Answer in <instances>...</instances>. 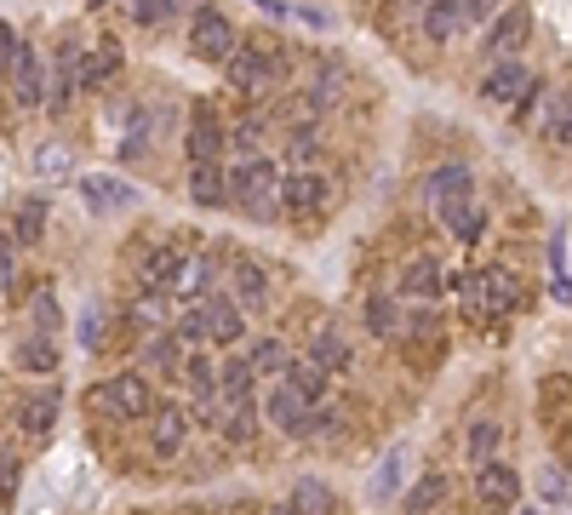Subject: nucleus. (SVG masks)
Instances as JSON below:
<instances>
[{
    "mask_svg": "<svg viewBox=\"0 0 572 515\" xmlns=\"http://www.w3.org/2000/svg\"><path fill=\"white\" fill-rule=\"evenodd\" d=\"M361 321H366V332H373V338H395L401 303H395L389 292H373V298H366V309H361Z\"/></svg>",
    "mask_w": 572,
    "mask_h": 515,
    "instance_id": "33",
    "label": "nucleus"
},
{
    "mask_svg": "<svg viewBox=\"0 0 572 515\" xmlns=\"http://www.w3.org/2000/svg\"><path fill=\"white\" fill-rule=\"evenodd\" d=\"M252 406L258 401H218V430L229 441H252V430H258V412Z\"/></svg>",
    "mask_w": 572,
    "mask_h": 515,
    "instance_id": "30",
    "label": "nucleus"
},
{
    "mask_svg": "<svg viewBox=\"0 0 572 515\" xmlns=\"http://www.w3.org/2000/svg\"><path fill=\"white\" fill-rule=\"evenodd\" d=\"M435 327H441V321H435V309H429V303L407 309V332H418V338H435Z\"/></svg>",
    "mask_w": 572,
    "mask_h": 515,
    "instance_id": "45",
    "label": "nucleus"
},
{
    "mask_svg": "<svg viewBox=\"0 0 572 515\" xmlns=\"http://www.w3.org/2000/svg\"><path fill=\"white\" fill-rule=\"evenodd\" d=\"M12 235L23 240V247H35V240L46 235V200H23L18 218H12Z\"/></svg>",
    "mask_w": 572,
    "mask_h": 515,
    "instance_id": "39",
    "label": "nucleus"
},
{
    "mask_svg": "<svg viewBox=\"0 0 572 515\" xmlns=\"http://www.w3.org/2000/svg\"><path fill=\"white\" fill-rule=\"evenodd\" d=\"M538 498H544L550 509L566 504V470H561V464H544V470H538Z\"/></svg>",
    "mask_w": 572,
    "mask_h": 515,
    "instance_id": "42",
    "label": "nucleus"
},
{
    "mask_svg": "<svg viewBox=\"0 0 572 515\" xmlns=\"http://www.w3.org/2000/svg\"><path fill=\"white\" fill-rule=\"evenodd\" d=\"M115 75H121V47H110V41L97 47L92 58L75 63V86H104V81H115Z\"/></svg>",
    "mask_w": 572,
    "mask_h": 515,
    "instance_id": "23",
    "label": "nucleus"
},
{
    "mask_svg": "<svg viewBox=\"0 0 572 515\" xmlns=\"http://www.w3.org/2000/svg\"><path fill=\"white\" fill-rule=\"evenodd\" d=\"M184 378H189V395H195V401L218 395V367H212L207 356H184Z\"/></svg>",
    "mask_w": 572,
    "mask_h": 515,
    "instance_id": "40",
    "label": "nucleus"
},
{
    "mask_svg": "<svg viewBox=\"0 0 572 515\" xmlns=\"http://www.w3.org/2000/svg\"><path fill=\"white\" fill-rule=\"evenodd\" d=\"M189 195H195L200 206H229V195H223V172H218V166H195V172H189Z\"/></svg>",
    "mask_w": 572,
    "mask_h": 515,
    "instance_id": "36",
    "label": "nucleus"
},
{
    "mask_svg": "<svg viewBox=\"0 0 572 515\" xmlns=\"http://www.w3.org/2000/svg\"><path fill=\"white\" fill-rule=\"evenodd\" d=\"M263 424H275L281 435H298V430H304V412H310V401L304 395H298L292 384H287V378H275V384H269L263 390Z\"/></svg>",
    "mask_w": 572,
    "mask_h": 515,
    "instance_id": "10",
    "label": "nucleus"
},
{
    "mask_svg": "<svg viewBox=\"0 0 572 515\" xmlns=\"http://www.w3.org/2000/svg\"><path fill=\"white\" fill-rule=\"evenodd\" d=\"M81 200L92 206V218H104V213H121V206H138V189L126 178H81Z\"/></svg>",
    "mask_w": 572,
    "mask_h": 515,
    "instance_id": "16",
    "label": "nucleus"
},
{
    "mask_svg": "<svg viewBox=\"0 0 572 515\" xmlns=\"http://www.w3.org/2000/svg\"><path fill=\"white\" fill-rule=\"evenodd\" d=\"M339 92H344V69H339V63L315 69V81L304 86V110H332V103H339Z\"/></svg>",
    "mask_w": 572,
    "mask_h": 515,
    "instance_id": "31",
    "label": "nucleus"
},
{
    "mask_svg": "<svg viewBox=\"0 0 572 515\" xmlns=\"http://www.w3.org/2000/svg\"><path fill=\"white\" fill-rule=\"evenodd\" d=\"M184 356H189V350L178 343V332H149V338H144V350H138V361H149L155 372H178V367H184Z\"/></svg>",
    "mask_w": 572,
    "mask_h": 515,
    "instance_id": "25",
    "label": "nucleus"
},
{
    "mask_svg": "<svg viewBox=\"0 0 572 515\" xmlns=\"http://www.w3.org/2000/svg\"><path fill=\"white\" fill-rule=\"evenodd\" d=\"M12 58H18V29H12V23H0V75L12 69Z\"/></svg>",
    "mask_w": 572,
    "mask_h": 515,
    "instance_id": "47",
    "label": "nucleus"
},
{
    "mask_svg": "<svg viewBox=\"0 0 572 515\" xmlns=\"http://www.w3.org/2000/svg\"><path fill=\"white\" fill-rule=\"evenodd\" d=\"M287 161H298V172L321 161V126L315 121H298L292 137H287Z\"/></svg>",
    "mask_w": 572,
    "mask_h": 515,
    "instance_id": "34",
    "label": "nucleus"
},
{
    "mask_svg": "<svg viewBox=\"0 0 572 515\" xmlns=\"http://www.w3.org/2000/svg\"><path fill=\"white\" fill-rule=\"evenodd\" d=\"M269 515H292V509H287V504H275V509H269Z\"/></svg>",
    "mask_w": 572,
    "mask_h": 515,
    "instance_id": "52",
    "label": "nucleus"
},
{
    "mask_svg": "<svg viewBox=\"0 0 572 515\" xmlns=\"http://www.w3.org/2000/svg\"><path fill=\"white\" fill-rule=\"evenodd\" d=\"M401 481H407V453H384V464L373 470V481H366V504H395L401 498Z\"/></svg>",
    "mask_w": 572,
    "mask_h": 515,
    "instance_id": "20",
    "label": "nucleus"
},
{
    "mask_svg": "<svg viewBox=\"0 0 572 515\" xmlns=\"http://www.w3.org/2000/svg\"><path fill=\"white\" fill-rule=\"evenodd\" d=\"M149 446L160 459H178L189 446V406L184 401H155L149 406Z\"/></svg>",
    "mask_w": 572,
    "mask_h": 515,
    "instance_id": "8",
    "label": "nucleus"
},
{
    "mask_svg": "<svg viewBox=\"0 0 572 515\" xmlns=\"http://www.w3.org/2000/svg\"><path fill=\"white\" fill-rule=\"evenodd\" d=\"M441 224H447V235L458 240V247H469V240H481V229H487V213H481L476 200H469V206H458V213H447Z\"/></svg>",
    "mask_w": 572,
    "mask_h": 515,
    "instance_id": "35",
    "label": "nucleus"
},
{
    "mask_svg": "<svg viewBox=\"0 0 572 515\" xmlns=\"http://www.w3.org/2000/svg\"><path fill=\"white\" fill-rule=\"evenodd\" d=\"M126 321H132V327H149V332H160V321H166V298L144 287L138 298L126 303Z\"/></svg>",
    "mask_w": 572,
    "mask_h": 515,
    "instance_id": "37",
    "label": "nucleus"
},
{
    "mask_svg": "<svg viewBox=\"0 0 572 515\" xmlns=\"http://www.w3.org/2000/svg\"><path fill=\"white\" fill-rule=\"evenodd\" d=\"M498 446H503V424H492V419L469 424V459H476V464H492Z\"/></svg>",
    "mask_w": 572,
    "mask_h": 515,
    "instance_id": "38",
    "label": "nucleus"
},
{
    "mask_svg": "<svg viewBox=\"0 0 572 515\" xmlns=\"http://www.w3.org/2000/svg\"><path fill=\"white\" fill-rule=\"evenodd\" d=\"M247 367H252V378H287L292 350H287L281 338H258V343H252V356H247Z\"/></svg>",
    "mask_w": 572,
    "mask_h": 515,
    "instance_id": "26",
    "label": "nucleus"
},
{
    "mask_svg": "<svg viewBox=\"0 0 572 515\" xmlns=\"http://www.w3.org/2000/svg\"><path fill=\"white\" fill-rule=\"evenodd\" d=\"M223 195H229V206L252 213L258 224H275L281 218V161H269V155L235 161L223 172Z\"/></svg>",
    "mask_w": 572,
    "mask_h": 515,
    "instance_id": "1",
    "label": "nucleus"
},
{
    "mask_svg": "<svg viewBox=\"0 0 572 515\" xmlns=\"http://www.w3.org/2000/svg\"><path fill=\"white\" fill-rule=\"evenodd\" d=\"M247 338V316L235 298H207L200 303V343H218V350H235Z\"/></svg>",
    "mask_w": 572,
    "mask_h": 515,
    "instance_id": "9",
    "label": "nucleus"
},
{
    "mask_svg": "<svg viewBox=\"0 0 572 515\" xmlns=\"http://www.w3.org/2000/svg\"><path fill=\"white\" fill-rule=\"evenodd\" d=\"M521 515H544V509H521Z\"/></svg>",
    "mask_w": 572,
    "mask_h": 515,
    "instance_id": "53",
    "label": "nucleus"
},
{
    "mask_svg": "<svg viewBox=\"0 0 572 515\" xmlns=\"http://www.w3.org/2000/svg\"><path fill=\"white\" fill-rule=\"evenodd\" d=\"M527 34H532V12L516 0V7L498 12V23H492V34H487V52H492V58H516V52L527 47Z\"/></svg>",
    "mask_w": 572,
    "mask_h": 515,
    "instance_id": "14",
    "label": "nucleus"
},
{
    "mask_svg": "<svg viewBox=\"0 0 572 515\" xmlns=\"http://www.w3.org/2000/svg\"><path fill=\"white\" fill-rule=\"evenodd\" d=\"M12 361H18L23 372H35V378H52V372H58V343H52L46 332H29L18 350H12Z\"/></svg>",
    "mask_w": 572,
    "mask_h": 515,
    "instance_id": "21",
    "label": "nucleus"
},
{
    "mask_svg": "<svg viewBox=\"0 0 572 515\" xmlns=\"http://www.w3.org/2000/svg\"><path fill=\"white\" fill-rule=\"evenodd\" d=\"M252 7H263V12H275V18H287V0H252Z\"/></svg>",
    "mask_w": 572,
    "mask_h": 515,
    "instance_id": "51",
    "label": "nucleus"
},
{
    "mask_svg": "<svg viewBox=\"0 0 572 515\" xmlns=\"http://www.w3.org/2000/svg\"><path fill=\"white\" fill-rule=\"evenodd\" d=\"M18 419H23V435H29V441H46L52 424H58V390L46 384L41 395H23V401H18Z\"/></svg>",
    "mask_w": 572,
    "mask_h": 515,
    "instance_id": "18",
    "label": "nucleus"
},
{
    "mask_svg": "<svg viewBox=\"0 0 572 515\" xmlns=\"http://www.w3.org/2000/svg\"><path fill=\"white\" fill-rule=\"evenodd\" d=\"M223 155V121L212 103H195V126H189V161L195 166H218Z\"/></svg>",
    "mask_w": 572,
    "mask_h": 515,
    "instance_id": "12",
    "label": "nucleus"
},
{
    "mask_svg": "<svg viewBox=\"0 0 572 515\" xmlns=\"http://www.w3.org/2000/svg\"><path fill=\"white\" fill-rule=\"evenodd\" d=\"M229 281H235V303H241V316H263V309H269V269L258 258H241L229 269Z\"/></svg>",
    "mask_w": 572,
    "mask_h": 515,
    "instance_id": "13",
    "label": "nucleus"
},
{
    "mask_svg": "<svg viewBox=\"0 0 572 515\" xmlns=\"http://www.w3.org/2000/svg\"><path fill=\"white\" fill-rule=\"evenodd\" d=\"M287 384H292L298 395H304V401L315 406V401H326V384H332V372H321V367L304 356V361H292V367H287Z\"/></svg>",
    "mask_w": 572,
    "mask_h": 515,
    "instance_id": "29",
    "label": "nucleus"
},
{
    "mask_svg": "<svg viewBox=\"0 0 572 515\" xmlns=\"http://www.w3.org/2000/svg\"><path fill=\"white\" fill-rule=\"evenodd\" d=\"M476 498H481L487 509H516V498H521V475L503 464V459L476 464Z\"/></svg>",
    "mask_w": 572,
    "mask_h": 515,
    "instance_id": "11",
    "label": "nucleus"
},
{
    "mask_svg": "<svg viewBox=\"0 0 572 515\" xmlns=\"http://www.w3.org/2000/svg\"><path fill=\"white\" fill-rule=\"evenodd\" d=\"M149 406H155V390H149L144 372H121V378H110V384L86 390L92 419H149Z\"/></svg>",
    "mask_w": 572,
    "mask_h": 515,
    "instance_id": "2",
    "label": "nucleus"
},
{
    "mask_svg": "<svg viewBox=\"0 0 572 515\" xmlns=\"http://www.w3.org/2000/svg\"><path fill=\"white\" fill-rule=\"evenodd\" d=\"M321 206H326V178H321L315 166H304V172H281V213H287V218L310 224Z\"/></svg>",
    "mask_w": 572,
    "mask_h": 515,
    "instance_id": "7",
    "label": "nucleus"
},
{
    "mask_svg": "<svg viewBox=\"0 0 572 515\" xmlns=\"http://www.w3.org/2000/svg\"><path fill=\"white\" fill-rule=\"evenodd\" d=\"M29 316H35V332H46V338H52V332H58V321H63V316H58V292H52V287H41L35 298H29Z\"/></svg>",
    "mask_w": 572,
    "mask_h": 515,
    "instance_id": "41",
    "label": "nucleus"
},
{
    "mask_svg": "<svg viewBox=\"0 0 572 515\" xmlns=\"http://www.w3.org/2000/svg\"><path fill=\"white\" fill-rule=\"evenodd\" d=\"M12 493H18V459L0 453V498H12Z\"/></svg>",
    "mask_w": 572,
    "mask_h": 515,
    "instance_id": "48",
    "label": "nucleus"
},
{
    "mask_svg": "<svg viewBox=\"0 0 572 515\" xmlns=\"http://www.w3.org/2000/svg\"><path fill=\"white\" fill-rule=\"evenodd\" d=\"M550 275H555V281H566V229L550 235Z\"/></svg>",
    "mask_w": 572,
    "mask_h": 515,
    "instance_id": "46",
    "label": "nucleus"
},
{
    "mask_svg": "<svg viewBox=\"0 0 572 515\" xmlns=\"http://www.w3.org/2000/svg\"><path fill=\"white\" fill-rule=\"evenodd\" d=\"M104 332H110V309H104V303H86V309H81V343H86V350H97Z\"/></svg>",
    "mask_w": 572,
    "mask_h": 515,
    "instance_id": "43",
    "label": "nucleus"
},
{
    "mask_svg": "<svg viewBox=\"0 0 572 515\" xmlns=\"http://www.w3.org/2000/svg\"><path fill=\"white\" fill-rule=\"evenodd\" d=\"M401 292H407V298H435V292H447L441 264H435V258H413L407 275H401Z\"/></svg>",
    "mask_w": 572,
    "mask_h": 515,
    "instance_id": "22",
    "label": "nucleus"
},
{
    "mask_svg": "<svg viewBox=\"0 0 572 515\" xmlns=\"http://www.w3.org/2000/svg\"><path fill=\"white\" fill-rule=\"evenodd\" d=\"M189 47H195V58H207V63H229V52L241 47V34H235L229 12L195 7V18H189Z\"/></svg>",
    "mask_w": 572,
    "mask_h": 515,
    "instance_id": "5",
    "label": "nucleus"
},
{
    "mask_svg": "<svg viewBox=\"0 0 572 515\" xmlns=\"http://www.w3.org/2000/svg\"><path fill=\"white\" fill-rule=\"evenodd\" d=\"M566 115H572V103H566V92H555L550 115H544V132L555 137V144H566Z\"/></svg>",
    "mask_w": 572,
    "mask_h": 515,
    "instance_id": "44",
    "label": "nucleus"
},
{
    "mask_svg": "<svg viewBox=\"0 0 572 515\" xmlns=\"http://www.w3.org/2000/svg\"><path fill=\"white\" fill-rule=\"evenodd\" d=\"M292 515H332V487L326 481H315V475H304L292 487V504H287Z\"/></svg>",
    "mask_w": 572,
    "mask_h": 515,
    "instance_id": "32",
    "label": "nucleus"
},
{
    "mask_svg": "<svg viewBox=\"0 0 572 515\" xmlns=\"http://www.w3.org/2000/svg\"><path fill=\"white\" fill-rule=\"evenodd\" d=\"M252 367H247V356H229V361H218V401H252Z\"/></svg>",
    "mask_w": 572,
    "mask_h": 515,
    "instance_id": "24",
    "label": "nucleus"
},
{
    "mask_svg": "<svg viewBox=\"0 0 572 515\" xmlns=\"http://www.w3.org/2000/svg\"><path fill=\"white\" fill-rule=\"evenodd\" d=\"M447 493H453V481H447L441 470H429V475H424L401 504H407V515H429V509H441V504H447Z\"/></svg>",
    "mask_w": 572,
    "mask_h": 515,
    "instance_id": "27",
    "label": "nucleus"
},
{
    "mask_svg": "<svg viewBox=\"0 0 572 515\" xmlns=\"http://www.w3.org/2000/svg\"><path fill=\"white\" fill-rule=\"evenodd\" d=\"M527 86H532V69H527L521 58H498L492 75L481 81V97H487V103H516Z\"/></svg>",
    "mask_w": 572,
    "mask_h": 515,
    "instance_id": "15",
    "label": "nucleus"
},
{
    "mask_svg": "<svg viewBox=\"0 0 572 515\" xmlns=\"http://www.w3.org/2000/svg\"><path fill=\"white\" fill-rule=\"evenodd\" d=\"M487 12H498V0H469V18H487Z\"/></svg>",
    "mask_w": 572,
    "mask_h": 515,
    "instance_id": "50",
    "label": "nucleus"
},
{
    "mask_svg": "<svg viewBox=\"0 0 572 515\" xmlns=\"http://www.w3.org/2000/svg\"><path fill=\"white\" fill-rule=\"evenodd\" d=\"M0 287H12V253L0 247Z\"/></svg>",
    "mask_w": 572,
    "mask_h": 515,
    "instance_id": "49",
    "label": "nucleus"
},
{
    "mask_svg": "<svg viewBox=\"0 0 572 515\" xmlns=\"http://www.w3.org/2000/svg\"><path fill=\"white\" fill-rule=\"evenodd\" d=\"M310 361H315L321 372H344V367H350V343L339 338V327H321V332H315Z\"/></svg>",
    "mask_w": 572,
    "mask_h": 515,
    "instance_id": "28",
    "label": "nucleus"
},
{
    "mask_svg": "<svg viewBox=\"0 0 572 515\" xmlns=\"http://www.w3.org/2000/svg\"><path fill=\"white\" fill-rule=\"evenodd\" d=\"M469 309H476V316H516V309H521L516 269H503V264L469 269Z\"/></svg>",
    "mask_w": 572,
    "mask_h": 515,
    "instance_id": "4",
    "label": "nucleus"
},
{
    "mask_svg": "<svg viewBox=\"0 0 572 515\" xmlns=\"http://www.w3.org/2000/svg\"><path fill=\"white\" fill-rule=\"evenodd\" d=\"M469 23V0H424V34L429 41H453Z\"/></svg>",
    "mask_w": 572,
    "mask_h": 515,
    "instance_id": "19",
    "label": "nucleus"
},
{
    "mask_svg": "<svg viewBox=\"0 0 572 515\" xmlns=\"http://www.w3.org/2000/svg\"><path fill=\"white\" fill-rule=\"evenodd\" d=\"M92 7H110V0H92Z\"/></svg>",
    "mask_w": 572,
    "mask_h": 515,
    "instance_id": "54",
    "label": "nucleus"
},
{
    "mask_svg": "<svg viewBox=\"0 0 572 515\" xmlns=\"http://www.w3.org/2000/svg\"><path fill=\"white\" fill-rule=\"evenodd\" d=\"M12 92H18L23 110H35V103L46 97V81H41V52L29 47V41H18V58H12Z\"/></svg>",
    "mask_w": 572,
    "mask_h": 515,
    "instance_id": "17",
    "label": "nucleus"
},
{
    "mask_svg": "<svg viewBox=\"0 0 572 515\" xmlns=\"http://www.w3.org/2000/svg\"><path fill=\"white\" fill-rule=\"evenodd\" d=\"M469 189H476V172H469L464 161H447V166H435L429 178H424V195L435 206V218H447V213H458V206H469Z\"/></svg>",
    "mask_w": 572,
    "mask_h": 515,
    "instance_id": "6",
    "label": "nucleus"
},
{
    "mask_svg": "<svg viewBox=\"0 0 572 515\" xmlns=\"http://www.w3.org/2000/svg\"><path fill=\"white\" fill-rule=\"evenodd\" d=\"M229 86H241V92H252V97H263V92H275L281 81H287V52H275V47H258V41H241L229 52Z\"/></svg>",
    "mask_w": 572,
    "mask_h": 515,
    "instance_id": "3",
    "label": "nucleus"
}]
</instances>
